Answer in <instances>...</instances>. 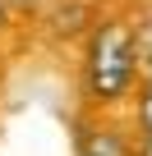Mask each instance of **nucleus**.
<instances>
[{
	"instance_id": "nucleus-1",
	"label": "nucleus",
	"mask_w": 152,
	"mask_h": 156,
	"mask_svg": "<svg viewBox=\"0 0 152 156\" xmlns=\"http://www.w3.org/2000/svg\"><path fill=\"white\" fill-rule=\"evenodd\" d=\"M138 37L124 19H106L92 41H88V60H83V97L92 106H120L124 97L138 92Z\"/></svg>"
},
{
	"instance_id": "nucleus-2",
	"label": "nucleus",
	"mask_w": 152,
	"mask_h": 156,
	"mask_svg": "<svg viewBox=\"0 0 152 156\" xmlns=\"http://www.w3.org/2000/svg\"><path fill=\"white\" fill-rule=\"evenodd\" d=\"M79 156H138V147L111 124H88L79 138Z\"/></svg>"
},
{
	"instance_id": "nucleus-3",
	"label": "nucleus",
	"mask_w": 152,
	"mask_h": 156,
	"mask_svg": "<svg viewBox=\"0 0 152 156\" xmlns=\"http://www.w3.org/2000/svg\"><path fill=\"white\" fill-rule=\"evenodd\" d=\"M138 129H143V138L152 133V78H147V83H138Z\"/></svg>"
},
{
	"instance_id": "nucleus-4",
	"label": "nucleus",
	"mask_w": 152,
	"mask_h": 156,
	"mask_svg": "<svg viewBox=\"0 0 152 156\" xmlns=\"http://www.w3.org/2000/svg\"><path fill=\"white\" fill-rule=\"evenodd\" d=\"M138 156H152V133H147V138L138 142Z\"/></svg>"
},
{
	"instance_id": "nucleus-5",
	"label": "nucleus",
	"mask_w": 152,
	"mask_h": 156,
	"mask_svg": "<svg viewBox=\"0 0 152 156\" xmlns=\"http://www.w3.org/2000/svg\"><path fill=\"white\" fill-rule=\"evenodd\" d=\"M5 14H9V0H0V28H5Z\"/></svg>"
},
{
	"instance_id": "nucleus-6",
	"label": "nucleus",
	"mask_w": 152,
	"mask_h": 156,
	"mask_svg": "<svg viewBox=\"0 0 152 156\" xmlns=\"http://www.w3.org/2000/svg\"><path fill=\"white\" fill-rule=\"evenodd\" d=\"M9 5H23V9H28V5H42V0H9Z\"/></svg>"
}]
</instances>
